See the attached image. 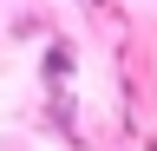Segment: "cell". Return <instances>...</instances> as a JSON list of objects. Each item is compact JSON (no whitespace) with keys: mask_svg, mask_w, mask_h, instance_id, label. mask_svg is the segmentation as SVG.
<instances>
[{"mask_svg":"<svg viewBox=\"0 0 157 151\" xmlns=\"http://www.w3.org/2000/svg\"><path fill=\"white\" fill-rule=\"evenodd\" d=\"M85 7H98V0H85Z\"/></svg>","mask_w":157,"mask_h":151,"instance_id":"obj_3","label":"cell"},{"mask_svg":"<svg viewBox=\"0 0 157 151\" xmlns=\"http://www.w3.org/2000/svg\"><path fill=\"white\" fill-rule=\"evenodd\" d=\"M46 112H52L59 131H72V85H52V92H46Z\"/></svg>","mask_w":157,"mask_h":151,"instance_id":"obj_2","label":"cell"},{"mask_svg":"<svg viewBox=\"0 0 157 151\" xmlns=\"http://www.w3.org/2000/svg\"><path fill=\"white\" fill-rule=\"evenodd\" d=\"M39 72H46V85H72V72H78V53L66 40H52L46 53H39Z\"/></svg>","mask_w":157,"mask_h":151,"instance_id":"obj_1","label":"cell"}]
</instances>
